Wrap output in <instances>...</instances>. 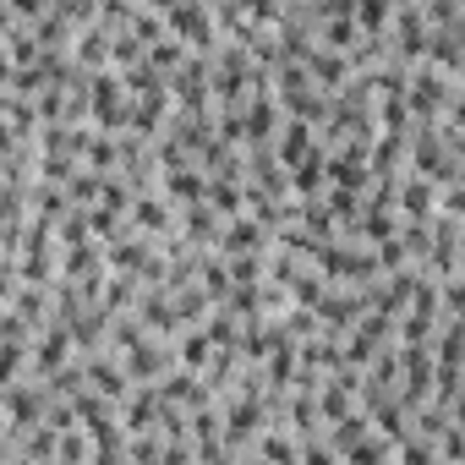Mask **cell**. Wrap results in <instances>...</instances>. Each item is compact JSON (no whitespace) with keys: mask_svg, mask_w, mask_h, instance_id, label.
Returning a JSON list of instances; mask_svg holds the SVG:
<instances>
[{"mask_svg":"<svg viewBox=\"0 0 465 465\" xmlns=\"http://www.w3.org/2000/svg\"><path fill=\"white\" fill-rule=\"evenodd\" d=\"M361 17H367V28H378L383 22V0H361Z\"/></svg>","mask_w":465,"mask_h":465,"instance_id":"6da1fadb","label":"cell"}]
</instances>
